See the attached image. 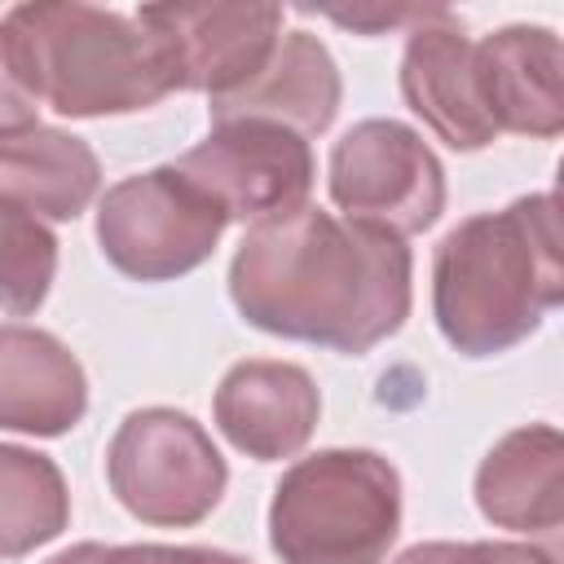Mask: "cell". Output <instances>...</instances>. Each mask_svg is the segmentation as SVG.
<instances>
[{"label": "cell", "mask_w": 564, "mask_h": 564, "mask_svg": "<svg viewBox=\"0 0 564 564\" xmlns=\"http://www.w3.org/2000/svg\"><path fill=\"white\" fill-rule=\"evenodd\" d=\"M172 167L194 181L225 212V220L242 225H264L300 212L317 176L308 137L264 119L212 123V132Z\"/></svg>", "instance_id": "cell-8"}, {"label": "cell", "mask_w": 564, "mask_h": 564, "mask_svg": "<svg viewBox=\"0 0 564 564\" xmlns=\"http://www.w3.org/2000/svg\"><path fill=\"white\" fill-rule=\"evenodd\" d=\"M476 75L498 132L533 141L564 132V48L551 26H498L476 44Z\"/></svg>", "instance_id": "cell-12"}, {"label": "cell", "mask_w": 564, "mask_h": 564, "mask_svg": "<svg viewBox=\"0 0 564 564\" xmlns=\"http://www.w3.org/2000/svg\"><path fill=\"white\" fill-rule=\"evenodd\" d=\"M397 79H401L405 106L449 150L494 145L498 128L485 110V93H480V75H476V44L463 35V26L449 9L436 4L423 22L410 26Z\"/></svg>", "instance_id": "cell-10"}, {"label": "cell", "mask_w": 564, "mask_h": 564, "mask_svg": "<svg viewBox=\"0 0 564 564\" xmlns=\"http://www.w3.org/2000/svg\"><path fill=\"white\" fill-rule=\"evenodd\" d=\"M106 480L132 520L189 529L216 511L229 467L198 419L172 405H145L115 427L106 445Z\"/></svg>", "instance_id": "cell-5"}, {"label": "cell", "mask_w": 564, "mask_h": 564, "mask_svg": "<svg viewBox=\"0 0 564 564\" xmlns=\"http://www.w3.org/2000/svg\"><path fill=\"white\" fill-rule=\"evenodd\" d=\"M167 53L176 93H238L282 40V4H145L132 13Z\"/></svg>", "instance_id": "cell-9"}, {"label": "cell", "mask_w": 564, "mask_h": 564, "mask_svg": "<svg viewBox=\"0 0 564 564\" xmlns=\"http://www.w3.org/2000/svg\"><path fill=\"white\" fill-rule=\"evenodd\" d=\"M88 414L79 357L40 326L0 322V432L62 436Z\"/></svg>", "instance_id": "cell-13"}, {"label": "cell", "mask_w": 564, "mask_h": 564, "mask_svg": "<svg viewBox=\"0 0 564 564\" xmlns=\"http://www.w3.org/2000/svg\"><path fill=\"white\" fill-rule=\"evenodd\" d=\"M476 507L511 533L555 538L564 524V436L555 423L507 432L476 467Z\"/></svg>", "instance_id": "cell-15"}, {"label": "cell", "mask_w": 564, "mask_h": 564, "mask_svg": "<svg viewBox=\"0 0 564 564\" xmlns=\"http://www.w3.org/2000/svg\"><path fill=\"white\" fill-rule=\"evenodd\" d=\"M410 278L405 238L304 203L242 234L229 260V300L264 335L361 357L405 326Z\"/></svg>", "instance_id": "cell-1"}, {"label": "cell", "mask_w": 564, "mask_h": 564, "mask_svg": "<svg viewBox=\"0 0 564 564\" xmlns=\"http://www.w3.org/2000/svg\"><path fill=\"white\" fill-rule=\"evenodd\" d=\"M436 4H366V9H322L330 22H339V26H348V31H361V35H383V31H392V26H401V22H423L427 13H432Z\"/></svg>", "instance_id": "cell-21"}, {"label": "cell", "mask_w": 564, "mask_h": 564, "mask_svg": "<svg viewBox=\"0 0 564 564\" xmlns=\"http://www.w3.org/2000/svg\"><path fill=\"white\" fill-rule=\"evenodd\" d=\"M401 533V476L375 449H317L273 485L269 546L282 564H383Z\"/></svg>", "instance_id": "cell-4"}, {"label": "cell", "mask_w": 564, "mask_h": 564, "mask_svg": "<svg viewBox=\"0 0 564 564\" xmlns=\"http://www.w3.org/2000/svg\"><path fill=\"white\" fill-rule=\"evenodd\" d=\"M0 44L31 93L66 119L137 115L176 93L163 44L128 13L79 0H31L0 18Z\"/></svg>", "instance_id": "cell-3"}, {"label": "cell", "mask_w": 564, "mask_h": 564, "mask_svg": "<svg viewBox=\"0 0 564 564\" xmlns=\"http://www.w3.org/2000/svg\"><path fill=\"white\" fill-rule=\"evenodd\" d=\"M392 564H560V555L533 542H414Z\"/></svg>", "instance_id": "cell-20"}, {"label": "cell", "mask_w": 564, "mask_h": 564, "mask_svg": "<svg viewBox=\"0 0 564 564\" xmlns=\"http://www.w3.org/2000/svg\"><path fill=\"white\" fill-rule=\"evenodd\" d=\"M70 524V489L62 467L26 445H0V560H22L62 538Z\"/></svg>", "instance_id": "cell-17"}, {"label": "cell", "mask_w": 564, "mask_h": 564, "mask_svg": "<svg viewBox=\"0 0 564 564\" xmlns=\"http://www.w3.org/2000/svg\"><path fill=\"white\" fill-rule=\"evenodd\" d=\"M57 278V238L44 220L0 207V308L31 317Z\"/></svg>", "instance_id": "cell-18"}, {"label": "cell", "mask_w": 564, "mask_h": 564, "mask_svg": "<svg viewBox=\"0 0 564 564\" xmlns=\"http://www.w3.org/2000/svg\"><path fill=\"white\" fill-rule=\"evenodd\" d=\"M212 414L238 454L256 463H282L308 445L322 414V392L295 361L247 357L225 370L212 397Z\"/></svg>", "instance_id": "cell-11"}, {"label": "cell", "mask_w": 564, "mask_h": 564, "mask_svg": "<svg viewBox=\"0 0 564 564\" xmlns=\"http://www.w3.org/2000/svg\"><path fill=\"white\" fill-rule=\"evenodd\" d=\"M330 203L361 225L410 238L445 212V167L432 145L401 119H361L335 145L326 163Z\"/></svg>", "instance_id": "cell-7"}, {"label": "cell", "mask_w": 564, "mask_h": 564, "mask_svg": "<svg viewBox=\"0 0 564 564\" xmlns=\"http://www.w3.org/2000/svg\"><path fill=\"white\" fill-rule=\"evenodd\" d=\"M225 212L172 163L115 181L97 198V247L132 282L194 273L225 234Z\"/></svg>", "instance_id": "cell-6"}, {"label": "cell", "mask_w": 564, "mask_h": 564, "mask_svg": "<svg viewBox=\"0 0 564 564\" xmlns=\"http://www.w3.org/2000/svg\"><path fill=\"white\" fill-rule=\"evenodd\" d=\"M97 189L101 163L84 137L48 123L0 132V207L35 220H75Z\"/></svg>", "instance_id": "cell-16"}, {"label": "cell", "mask_w": 564, "mask_h": 564, "mask_svg": "<svg viewBox=\"0 0 564 564\" xmlns=\"http://www.w3.org/2000/svg\"><path fill=\"white\" fill-rule=\"evenodd\" d=\"M48 564H251L220 546H159V542H132V546H106V542H79L70 551H57Z\"/></svg>", "instance_id": "cell-19"}, {"label": "cell", "mask_w": 564, "mask_h": 564, "mask_svg": "<svg viewBox=\"0 0 564 564\" xmlns=\"http://www.w3.org/2000/svg\"><path fill=\"white\" fill-rule=\"evenodd\" d=\"M560 300L564 242L551 189L458 220L432 251V317L463 357L524 344Z\"/></svg>", "instance_id": "cell-2"}, {"label": "cell", "mask_w": 564, "mask_h": 564, "mask_svg": "<svg viewBox=\"0 0 564 564\" xmlns=\"http://www.w3.org/2000/svg\"><path fill=\"white\" fill-rule=\"evenodd\" d=\"M344 97L339 66L330 48L308 31H282L269 62L229 97L212 101V123L220 119H264L300 137H317L335 123Z\"/></svg>", "instance_id": "cell-14"}, {"label": "cell", "mask_w": 564, "mask_h": 564, "mask_svg": "<svg viewBox=\"0 0 564 564\" xmlns=\"http://www.w3.org/2000/svg\"><path fill=\"white\" fill-rule=\"evenodd\" d=\"M35 110H40V106H35L31 93L18 84L13 66H9V57H4V44H0V132H18V128L40 123Z\"/></svg>", "instance_id": "cell-22"}]
</instances>
